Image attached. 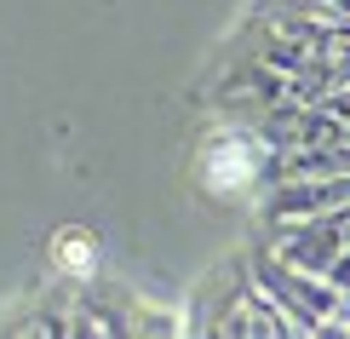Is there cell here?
<instances>
[{
  "instance_id": "1",
  "label": "cell",
  "mask_w": 350,
  "mask_h": 339,
  "mask_svg": "<svg viewBox=\"0 0 350 339\" xmlns=\"http://www.w3.org/2000/svg\"><path fill=\"white\" fill-rule=\"evenodd\" d=\"M247 264H253V282L282 305L287 322H293V334H345V322H339V282L287 264L265 236L247 242Z\"/></svg>"
},
{
  "instance_id": "3",
  "label": "cell",
  "mask_w": 350,
  "mask_h": 339,
  "mask_svg": "<svg viewBox=\"0 0 350 339\" xmlns=\"http://www.w3.org/2000/svg\"><path fill=\"white\" fill-rule=\"evenodd\" d=\"M213 334H230V339H236V334H293V322H287V316H282V305H275L270 293L253 282V288H247L241 299L224 311V322H218Z\"/></svg>"
},
{
  "instance_id": "2",
  "label": "cell",
  "mask_w": 350,
  "mask_h": 339,
  "mask_svg": "<svg viewBox=\"0 0 350 339\" xmlns=\"http://www.w3.org/2000/svg\"><path fill=\"white\" fill-rule=\"evenodd\" d=\"M247 288H253V264H247V247H230V253H224V259H218L213 271L196 282V299H189V311H184V334H213L218 322H224V311L241 299Z\"/></svg>"
},
{
  "instance_id": "4",
  "label": "cell",
  "mask_w": 350,
  "mask_h": 339,
  "mask_svg": "<svg viewBox=\"0 0 350 339\" xmlns=\"http://www.w3.org/2000/svg\"><path fill=\"white\" fill-rule=\"evenodd\" d=\"M52 259L64 264L69 282H81V276H92V242H86V230H64L52 242Z\"/></svg>"
}]
</instances>
